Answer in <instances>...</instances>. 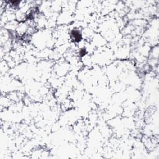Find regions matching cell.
<instances>
[{
	"label": "cell",
	"mask_w": 159,
	"mask_h": 159,
	"mask_svg": "<svg viewBox=\"0 0 159 159\" xmlns=\"http://www.w3.org/2000/svg\"><path fill=\"white\" fill-rule=\"evenodd\" d=\"M91 41H92L91 43L95 47H98V48L104 47L107 43V40L101 34H94L93 39H91Z\"/></svg>",
	"instance_id": "2"
},
{
	"label": "cell",
	"mask_w": 159,
	"mask_h": 159,
	"mask_svg": "<svg viewBox=\"0 0 159 159\" xmlns=\"http://www.w3.org/2000/svg\"><path fill=\"white\" fill-rule=\"evenodd\" d=\"M70 65L67 61L59 60L54 66V73L59 77H63L66 75L70 70Z\"/></svg>",
	"instance_id": "1"
}]
</instances>
